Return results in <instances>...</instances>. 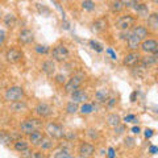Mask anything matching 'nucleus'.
<instances>
[{"label":"nucleus","mask_w":158,"mask_h":158,"mask_svg":"<svg viewBox=\"0 0 158 158\" xmlns=\"http://www.w3.org/2000/svg\"><path fill=\"white\" fill-rule=\"evenodd\" d=\"M40 127H41V121L38 118H27V120H24L21 123L20 129H21L23 133H25V135H31L32 132L38 131Z\"/></svg>","instance_id":"nucleus-1"},{"label":"nucleus","mask_w":158,"mask_h":158,"mask_svg":"<svg viewBox=\"0 0 158 158\" xmlns=\"http://www.w3.org/2000/svg\"><path fill=\"white\" fill-rule=\"evenodd\" d=\"M83 79H85V75H83L82 73H79V74H77V75H74L73 78H70V81H69V82L66 83V86H65V91L71 94L73 91L78 90V88L81 87V85L83 83Z\"/></svg>","instance_id":"nucleus-2"},{"label":"nucleus","mask_w":158,"mask_h":158,"mask_svg":"<svg viewBox=\"0 0 158 158\" xmlns=\"http://www.w3.org/2000/svg\"><path fill=\"white\" fill-rule=\"evenodd\" d=\"M6 100L8 102H19L20 99L24 96V90L21 87H17V86H13V87H9L8 90L6 91Z\"/></svg>","instance_id":"nucleus-3"},{"label":"nucleus","mask_w":158,"mask_h":158,"mask_svg":"<svg viewBox=\"0 0 158 158\" xmlns=\"http://www.w3.org/2000/svg\"><path fill=\"white\" fill-rule=\"evenodd\" d=\"M46 132H48V135L53 138H62L63 135H65L62 127L56 124V123H49L46 125Z\"/></svg>","instance_id":"nucleus-4"},{"label":"nucleus","mask_w":158,"mask_h":158,"mask_svg":"<svg viewBox=\"0 0 158 158\" xmlns=\"http://www.w3.org/2000/svg\"><path fill=\"white\" fill-rule=\"evenodd\" d=\"M53 58L58 62H62V61H66L69 58V50L67 48H65L63 45H58L53 49Z\"/></svg>","instance_id":"nucleus-5"},{"label":"nucleus","mask_w":158,"mask_h":158,"mask_svg":"<svg viewBox=\"0 0 158 158\" xmlns=\"http://www.w3.org/2000/svg\"><path fill=\"white\" fill-rule=\"evenodd\" d=\"M133 24H135V19L129 16V15H127V16H123L121 19H118V21L116 23V28L120 29V31H127Z\"/></svg>","instance_id":"nucleus-6"},{"label":"nucleus","mask_w":158,"mask_h":158,"mask_svg":"<svg viewBox=\"0 0 158 158\" xmlns=\"http://www.w3.org/2000/svg\"><path fill=\"white\" fill-rule=\"evenodd\" d=\"M142 50L146 52L148 54H157L158 52V44L156 40H145L144 42L141 44Z\"/></svg>","instance_id":"nucleus-7"},{"label":"nucleus","mask_w":158,"mask_h":158,"mask_svg":"<svg viewBox=\"0 0 158 158\" xmlns=\"http://www.w3.org/2000/svg\"><path fill=\"white\" fill-rule=\"evenodd\" d=\"M36 112H37L38 116L48 117L53 113V108L49 104H46V103H40V104H37V107H36Z\"/></svg>","instance_id":"nucleus-8"},{"label":"nucleus","mask_w":158,"mask_h":158,"mask_svg":"<svg viewBox=\"0 0 158 158\" xmlns=\"http://www.w3.org/2000/svg\"><path fill=\"white\" fill-rule=\"evenodd\" d=\"M6 58H7L8 62L17 63L20 59L23 58V53L20 50H17V49H9V50L7 52V54H6Z\"/></svg>","instance_id":"nucleus-9"},{"label":"nucleus","mask_w":158,"mask_h":158,"mask_svg":"<svg viewBox=\"0 0 158 158\" xmlns=\"http://www.w3.org/2000/svg\"><path fill=\"white\" fill-rule=\"evenodd\" d=\"M140 58H141L140 54L136 53V52H132V53H129V54H127V56H125V58H124V65L132 67V66L137 65L138 61H140Z\"/></svg>","instance_id":"nucleus-10"},{"label":"nucleus","mask_w":158,"mask_h":158,"mask_svg":"<svg viewBox=\"0 0 158 158\" xmlns=\"http://www.w3.org/2000/svg\"><path fill=\"white\" fill-rule=\"evenodd\" d=\"M94 153H95V148H94L92 144H82L81 148H79V154L85 158L91 157Z\"/></svg>","instance_id":"nucleus-11"},{"label":"nucleus","mask_w":158,"mask_h":158,"mask_svg":"<svg viewBox=\"0 0 158 158\" xmlns=\"http://www.w3.org/2000/svg\"><path fill=\"white\" fill-rule=\"evenodd\" d=\"M87 98V94L83 90H75L71 92V99L74 103H86Z\"/></svg>","instance_id":"nucleus-12"},{"label":"nucleus","mask_w":158,"mask_h":158,"mask_svg":"<svg viewBox=\"0 0 158 158\" xmlns=\"http://www.w3.org/2000/svg\"><path fill=\"white\" fill-rule=\"evenodd\" d=\"M19 41L21 44H29L33 41V32L29 29H24L19 34Z\"/></svg>","instance_id":"nucleus-13"},{"label":"nucleus","mask_w":158,"mask_h":158,"mask_svg":"<svg viewBox=\"0 0 158 158\" xmlns=\"http://www.w3.org/2000/svg\"><path fill=\"white\" fill-rule=\"evenodd\" d=\"M42 140H44V135L41 132H38V131H34V132H32L31 135H29V141H31L33 145H40Z\"/></svg>","instance_id":"nucleus-14"},{"label":"nucleus","mask_w":158,"mask_h":158,"mask_svg":"<svg viewBox=\"0 0 158 158\" xmlns=\"http://www.w3.org/2000/svg\"><path fill=\"white\" fill-rule=\"evenodd\" d=\"M140 44H141V40L131 33L129 37H128V46H129L131 50H136V49L140 46Z\"/></svg>","instance_id":"nucleus-15"},{"label":"nucleus","mask_w":158,"mask_h":158,"mask_svg":"<svg viewBox=\"0 0 158 158\" xmlns=\"http://www.w3.org/2000/svg\"><path fill=\"white\" fill-rule=\"evenodd\" d=\"M42 71L46 74V75H53L54 71H56V63L53 61H46L44 62L42 65Z\"/></svg>","instance_id":"nucleus-16"},{"label":"nucleus","mask_w":158,"mask_h":158,"mask_svg":"<svg viewBox=\"0 0 158 158\" xmlns=\"http://www.w3.org/2000/svg\"><path fill=\"white\" fill-rule=\"evenodd\" d=\"M132 34H135L136 37H138L142 41L146 36H148V29L145 28V27H141V25H138V27H136L135 29H133V32H132Z\"/></svg>","instance_id":"nucleus-17"},{"label":"nucleus","mask_w":158,"mask_h":158,"mask_svg":"<svg viewBox=\"0 0 158 158\" xmlns=\"http://www.w3.org/2000/svg\"><path fill=\"white\" fill-rule=\"evenodd\" d=\"M108 91L106 90V88H102V90H98L96 94H95V99H96V102L99 103H106L108 100Z\"/></svg>","instance_id":"nucleus-18"},{"label":"nucleus","mask_w":158,"mask_h":158,"mask_svg":"<svg viewBox=\"0 0 158 158\" xmlns=\"http://www.w3.org/2000/svg\"><path fill=\"white\" fill-rule=\"evenodd\" d=\"M107 124L110 127H112V128L120 125V116L116 115V113H111V115H108L107 116Z\"/></svg>","instance_id":"nucleus-19"},{"label":"nucleus","mask_w":158,"mask_h":158,"mask_svg":"<svg viewBox=\"0 0 158 158\" xmlns=\"http://www.w3.org/2000/svg\"><path fill=\"white\" fill-rule=\"evenodd\" d=\"M157 62V56L156 54H148L142 58V66H150L153 63Z\"/></svg>","instance_id":"nucleus-20"},{"label":"nucleus","mask_w":158,"mask_h":158,"mask_svg":"<svg viewBox=\"0 0 158 158\" xmlns=\"http://www.w3.org/2000/svg\"><path fill=\"white\" fill-rule=\"evenodd\" d=\"M107 28V20L106 19H100V20H96L95 23H94V29L98 32L100 31H104Z\"/></svg>","instance_id":"nucleus-21"},{"label":"nucleus","mask_w":158,"mask_h":158,"mask_svg":"<svg viewBox=\"0 0 158 158\" xmlns=\"http://www.w3.org/2000/svg\"><path fill=\"white\" fill-rule=\"evenodd\" d=\"M135 9L137 11V13L140 15V16H142V17L148 16V12H149V9H148V6H145V4H137Z\"/></svg>","instance_id":"nucleus-22"},{"label":"nucleus","mask_w":158,"mask_h":158,"mask_svg":"<svg viewBox=\"0 0 158 158\" xmlns=\"http://www.w3.org/2000/svg\"><path fill=\"white\" fill-rule=\"evenodd\" d=\"M15 149H16L17 152H24L28 149V142L24 141V140H19L15 142Z\"/></svg>","instance_id":"nucleus-23"},{"label":"nucleus","mask_w":158,"mask_h":158,"mask_svg":"<svg viewBox=\"0 0 158 158\" xmlns=\"http://www.w3.org/2000/svg\"><path fill=\"white\" fill-rule=\"evenodd\" d=\"M15 104H12V110L15 112H23V111H25L27 110V104L25 103H21V102H13Z\"/></svg>","instance_id":"nucleus-24"},{"label":"nucleus","mask_w":158,"mask_h":158,"mask_svg":"<svg viewBox=\"0 0 158 158\" xmlns=\"http://www.w3.org/2000/svg\"><path fill=\"white\" fill-rule=\"evenodd\" d=\"M148 23H149V25L153 29H157V27H158V15L157 13L150 15V16L148 17Z\"/></svg>","instance_id":"nucleus-25"},{"label":"nucleus","mask_w":158,"mask_h":158,"mask_svg":"<svg viewBox=\"0 0 158 158\" xmlns=\"http://www.w3.org/2000/svg\"><path fill=\"white\" fill-rule=\"evenodd\" d=\"M54 158H74L71 156V153L69 152L67 149H63V150H59L56 153V156H54Z\"/></svg>","instance_id":"nucleus-26"},{"label":"nucleus","mask_w":158,"mask_h":158,"mask_svg":"<svg viewBox=\"0 0 158 158\" xmlns=\"http://www.w3.org/2000/svg\"><path fill=\"white\" fill-rule=\"evenodd\" d=\"M40 145H41V148L44 150H48V149H52V148H53V141L50 140V138H45V137H44V140L41 141V144H40Z\"/></svg>","instance_id":"nucleus-27"},{"label":"nucleus","mask_w":158,"mask_h":158,"mask_svg":"<svg viewBox=\"0 0 158 158\" xmlns=\"http://www.w3.org/2000/svg\"><path fill=\"white\" fill-rule=\"evenodd\" d=\"M12 141V137L8 135L7 132H0V142H2V144H9V142Z\"/></svg>","instance_id":"nucleus-28"},{"label":"nucleus","mask_w":158,"mask_h":158,"mask_svg":"<svg viewBox=\"0 0 158 158\" xmlns=\"http://www.w3.org/2000/svg\"><path fill=\"white\" fill-rule=\"evenodd\" d=\"M82 7H83V9H86V11H94V9H95V3H94L92 0H85V2L82 3Z\"/></svg>","instance_id":"nucleus-29"},{"label":"nucleus","mask_w":158,"mask_h":158,"mask_svg":"<svg viewBox=\"0 0 158 158\" xmlns=\"http://www.w3.org/2000/svg\"><path fill=\"white\" fill-rule=\"evenodd\" d=\"M112 11L113 12H120L123 11V8H124V6H123V3H121V0H116V2H113L112 3Z\"/></svg>","instance_id":"nucleus-30"},{"label":"nucleus","mask_w":158,"mask_h":158,"mask_svg":"<svg viewBox=\"0 0 158 158\" xmlns=\"http://www.w3.org/2000/svg\"><path fill=\"white\" fill-rule=\"evenodd\" d=\"M123 6L128 8H136L137 6V0H121Z\"/></svg>","instance_id":"nucleus-31"},{"label":"nucleus","mask_w":158,"mask_h":158,"mask_svg":"<svg viewBox=\"0 0 158 158\" xmlns=\"http://www.w3.org/2000/svg\"><path fill=\"white\" fill-rule=\"evenodd\" d=\"M94 111V106L92 104H87V103H85V104L82 106V108H81V112L82 113H91Z\"/></svg>","instance_id":"nucleus-32"},{"label":"nucleus","mask_w":158,"mask_h":158,"mask_svg":"<svg viewBox=\"0 0 158 158\" xmlns=\"http://www.w3.org/2000/svg\"><path fill=\"white\" fill-rule=\"evenodd\" d=\"M66 111H67L69 113H75V112L78 111V106H77V103H74V102L69 103L67 107H66Z\"/></svg>","instance_id":"nucleus-33"},{"label":"nucleus","mask_w":158,"mask_h":158,"mask_svg":"<svg viewBox=\"0 0 158 158\" xmlns=\"http://www.w3.org/2000/svg\"><path fill=\"white\" fill-rule=\"evenodd\" d=\"M4 21H6V24H7L8 27H13L15 23H16V20H15V16H12V15H7Z\"/></svg>","instance_id":"nucleus-34"},{"label":"nucleus","mask_w":158,"mask_h":158,"mask_svg":"<svg viewBox=\"0 0 158 158\" xmlns=\"http://www.w3.org/2000/svg\"><path fill=\"white\" fill-rule=\"evenodd\" d=\"M90 45H91V48L94 49V50H96L98 53L103 52V48H102L100 44H98V42H95V41H90Z\"/></svg>","instance_id":"nucleus-35"},{"label":"nucleus","mask_w":158,"mask_h":158,"mask_svg":"<svg viewBox=\"0 0 158 158\" xmlns=\"http://www.w3.org/2000/svg\"><path fill=\"white\" fill-rule=\"evenodd\" d=\"M36 52H37L38 54H45V53L49 52V48H48V46H41V45H38V46H36Z\"/></svg>","instance_id":"nucleus-36"},{"label":"nucleus","mask_w":158,"mask_h":158,"mask_svg":"<svg viewBox=\"0 0 158 158\" xmlns=\"http://www.w3.org/2000/svg\"><path fill=\"white\" fill-rule=\"evenodd\" d=\"M124 121L125 123H137L138 120H137V117L135 115H128V116L124 117Z\"/></svg>","instance_id":"nucleus-37"},{"label":"nucleus","mask_w":158,"mask_h":158,"mask_svg":"<svg viewBox=\"0 0 158 158\" xmlns=\"http://www.w3.org/2000/svg\"><path fill=\"white\" fill-rule=\"evenodd\" d=\"M65 75H57L56 77V81L59 83V85H62V83H65Z\"/></svg>","instance_id":"nucleus-38"},{"label":"nucleus","mask_w":158,"mask_h":158,"mask_svg":"<svg viewBox=\"0 0 158 158\" xmlns=\"http://www.w3.org/2000/svg\"><path fill=\"white\" fill-rule=\"evenodd\" d=\"M31 158H45V157H44V154H42V153H40V152H36V153H33V154H32V157Z\"/></svg>","instance_id":"nucleus-39"},{"label":"nucleus","mask_w":158,"mask_h":158,"mask_svg":"<svg viewBox=\"0 0 158 158\" xmlns=\"http://www.w3.org/2000/svg\"><path fill=\"white\" fill-rule=\"evenodd\" d=\"M4 40H6V33H4V31H0V45H3Z\"/></svg>","instance_id":"nucleus-40"},{"label":"nucleus","mask_w":158,"mask_h":158,"mask_svg":"<svg viewBox=\"0 0 158 158\" xmlns=\"http://www.w3.org/2000/svg\"><path fill=\"white\" fill-rule=\"evenodd\" d=\"M108 157L115 158V150H113V148H110V149H108Z\"/></svg>","instance_id":"nucleus-41"},{"label":"nucleus","mask_w":158,"mask_h":158,"mask_svg":"<svg viewBox=\"0 0 158 158\" xmlns=\"http://www.w3.org/2000/svg\"><path fill=\"white\" fill-rule=\"evenodd\" d=\"M123 131H124V125H117V127H115V132L121 133Z\"/></svg>","instance_id":"nucleus-42"},{"label":"nucleus","mask_w":158,"mask_h":158,"mask_svg":"<svg viewBox=\"0 0 158 158\" xmlns=\"http://www.w3.org/2000/svg\"><path fill=\"white\" fill-rule=\"evenodd\" d=\"M152 136H153V131H152V129H146V131H145V137H146V138H150Z\"/></svg>","instance_id":"nucleus-43"},{"label":"nucleus","mask_w":158,"mask_h":158,"mask_svg":"<svg viewBox=\"0 0 158 158\" xmlns=\"http://www.w3.org/2000/svg\"><path fill=\"white\" fill-rule=\"evenodd\" d=\"M108 106L110 107H112V106H115V103H116V99H113V98H111V99H108Z\"/></svg>","instance_id":"nucleus-44"},{"label":"nucleus","mask_w":158,"mask_h":158,"mask_svg":"<svg viewBox=\"0 0 158 158\" xmlns=\"http://www.w3.org/2000/svg\"><path fill=\"white\" fill-rule=\"evenodd\" d=\"M157 146H154V145H152L150 146V153H152V154H156V153H157Z\"/></svg>","instance_id":"nucleus-45"},{"label":"nucleus","mask_w":158,"mask_h":158,"mask_svg":"<svg viewBox=\"0 0 158 158\" xmlns=\"http://www.w3.org/2000/svg\"><path fill=\"white\" fill-rule=\"evenodd\" d=\"M132 132L135 133V135H138V133H140V128H138V127H133L132 128Z\"/></svg>","instance_id":"nucleus-46"},{"label":"nucleus","mask_w":158,"mask_h":158,"mask_svg":"<svg viewBox=\"0 0 158 158\" xmlns=\"http://www.w3.org/2000/svg\"><path fill=\"white\" fill-rule=\"evenodd\" d=\"M107 53H108V54H110V56L112 57V59H116V56H115V53H113V52L111 50V49H108V50H107Z\"/></svg>","instance_id":"nucleus-47"},{"label":"nucleus","mask_w":158,"mask_h":158,"mask_svg":"<svg viewBox=\"0 0 158 158\" xmlns=\"http://www.w3.org/2000/svg\"><path fill=\"white\" fill-rule=\"evenodd\" d=\"M153 2H154V3H157V2H158V0H153Z\"/></svg>","instance_id":"nucleus-48"}]
</instances>
